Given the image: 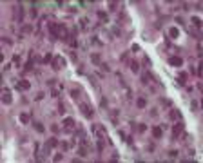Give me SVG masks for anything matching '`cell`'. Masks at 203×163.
I'll return each instance as SVG.
<instances>
[{
	"label": "cell",
	"mask_w": 203,
	"mask_h": 163,
	"mask_svg": "<svg viewBox=\"0 0 203 163\" xmlns=\"http://www.w3.org/2000/svg\"><path fill=\"white\" fill-rule=\"evenodd\" d=\"M47 29H49V33H51V40L54 42V40H62V42H65V40H69L71 36H69V31H67V27L64 26V24H49L47 26Z\"/></svg>",
	"instance_id": "6da1fadb"
},
{
	"label": "cell",
	"mask_w": 203,
	"mask_h": 163,
	"mask_svg": "<svg viewBox=\"0 0 203 163\" xmlns=\"http://www.w3.org/2000/svg\"><path fill=\"white\" fill-rule=\"evenodd\" d=\"M65 64H67V62H65V58H64V56H54V58H53V62H51V67H53L54 71H60V69H64V67H65Z\"/></svg>",
	"instance_id": "7a4b0ae2"
},
{
	"label": "cell",
	"mask_w": 203,
	"mask_h": 163,
	"mask_svg": "<svg viewBox=\"0 0 203 163\" xmlns=\"http://www.w3.org/2000/svg\"><path fill=\"white\" fill-rule=\"evenodd\" d=\"M183 131H185V123H183V120H179L178 123H174V127H172V139H178L179 134Z\"/></svg>",
	"instance_id": "3957f363"
},
{
	"label": "cell",
	"mask_w": 203,
	"mask_h": 163,
	"mask_svg": "<svg viewBox=\"0 0 203 163\" xmlns=\"http://www.w3.org/2000/svg\"><path fill=\"white\" fill-rule=\"evenodd\" d=\"M24 6L22 4H16V7H15V13H13V16H15V20L18 24H22V20H24Z\"/></svg>",
	"instance_id": "277c9868"
},
{
	"label": "cell",
	"mask_w": 203,
	"mask_h": 163,
	"mask_svg": "<svg viewBox=\"0 0 203 163\" xmlns=\"http://www.w3.org/2000/svg\"><path fill=\"white\" fill-rule=\"evenodd\" d=\"M169 65H172V67H181V65H183V60H181L179 56H171V58H169Z\"/></svg>",
	"instance_id": "5b68a950"
},
{
	"label": "cell",
	"mask_w": 203,
	"mask_h": 163,
	"mask_svg": "<svg viewBox=\"0 0 203 163\" xmlns=\"http://www.w3.org/2000/svg\"><path fill=\"white\" fill-rule=\"evenodd\" d=\"M80 111H82V114L87 116V118L93 116V109H91V105H87V103H80Z\"/></svg>",
	"instance_id": "8992f818"
},
{
	"label": "cell",
	"mask_w": 203,
	"mask_h": 163,
	"mask_svg": "<svg viewBox=\"0 0 203 163\" xmlns=\"http://www.w3.org/2000/svg\"><path fill=\"white\" fill-rule=\"evenodd\" d=\"M29 87H31V84L27 80H20L16 84V89H20V91H29Z\"/></svg>",
	"instance_id": "52a82bcc"
},
{
	"label": "cell",
	"mask_w": 203,
	"mask_h": 163,
	"mask_svg": "<svg viewBox=\"0 0 203 163\" xmlns=\"http://www.w3.org/2000/svg\"><path fill=\"white\" fill-rule=\"evenodd\" d=\"M2 101H4V103H6V105H9V103H11V101H13V98H11V91H9L7 87L4 89V96H2Z\"/></svg>",
	"instance_id": "ba28073f"
},
{
	"label": "cell",
	"mask_w": 203,
	"mask_h": 163,
	"mask_svg": "<svg viewBox=\"0 0 203 163\" xmlns=\"http://www.w3.org/2000/svg\"><path fill=\"white\" fill-rule=\"evenodd\" d=\"M187 80H189V74L183 71V73H179V76H178V84L179 85H185L187 84Z\"/></svg>",
	"instance_id": "9c48e42d"
},
{
	"label": "cell",
	"mask_w": 203,
	"mask_h": 163,
	"mask_svg": "<svg viewBox=\"0 0 203 163\" xmlns=\"http://www.w3.org/2000/svg\"><path fill=\"white\" fill-rule=\"evenodd\" d=\"M169 118H171V120H174V118H178V120H181V118H183V116H181V112H179L178 109H172V111L169 112Z\"/></svg>",
	"instance_id": "30bf717a"
},
{
	"label": "cell",
	"mask_w": 203,
	"mask_h": 163,
	"mask_svg": "<svg viewBox=\"0 0 203 163\" xmlns=\"http://www.w3.org/2000/svg\"><path fill=\"white\" fill-rule=\"evenodd\" d=\"M129 67H131L132 73H138V71H140V64L136 62V60H131V62H129Z\"/></svg>",
	"instance_id": "8fae6325"
},
{
	"label": "cell",
	"mask_w": 203,
	"mask_h": 163,
	"mask_svg": "<svg viewBox=\"0 0 203 163\" xmlns=\"http://www.w3.org/2000/svg\"><path fill=\"white\" fill-rule=\"evenodd\" d=\"M78 156H80V158H85V156H87V147H85L84 143L80 145V149H78Z\"/></svg>",
	"instance_id": "7c38bea8"
},
{
	"label": "cell",
	"mask_w": 203,
	"mask_h": 163,
	"mask_svg": "<svg viewBox=\"0 0 203 163\" xmlns=\"http://www.w3.org/2000/svg\"><path fill=\"white\" fill-rule=\"evenodd\" d=\"M169 36L176 40V38L179 36V29H176V27H171V29H169Z\"/></svg>",
	"instance_id": "4fadbf2b"
},
{
	"label": "cell",
	"mask_w": 203,
	"mask_h": 163,
	"mask_svg": "<svg viewBox=\"0 0 203 163\" xmlns=\"http://www.w3.org/2000/svg\"><path fill=\"white\" fill-rule=\"evenodd\" d=\"M91 62H93V64H96V65H100V64H102V58H100V54H98V53L91 54Z\"/></svg>",
	"instance_id": "5bb4252c"
},
{
	"label": "cell",
	"mask_w": 203,
	"mask_h": 163,
	"mask_svg": "<svg viewBox=\"0 0 203 163\" xmlns=\"http://www.w3.org/2000/svg\"><path fill=\"white\" fill-rule=\"evenodd\" d=\"M64 125H67V131H71V127H74L76 123H74L73 118H65V120H64Z\"/></svg>",
	"instance_id": "9a60e30c"
},
{
	"label": "cell",
	"mask_w": 203,
	"mask_h": 163,
	"mask_svg": "<svg viewBox=\"0 0 203 163\" xmlns=\"http://www.w3.org/2000/svg\"><path fill=\"white\" fill-rule=\"evenodd\" d=\"M33 65H35V60L29 58L27 62H26V65H24V69H26V71H33Z\"/></svg>",
	"instance_id": "2e32d148"
},
{
	"label": "cell",
	"mask_w": 203,
	"mask_h": 163,
	"mask_svg": "<svg viewBox=\"0 0 203 163\" xmlns=\"http://www.w3.org/2000/svg\"><path fill=\"white\" fill-rule=\"evenodd\" d=\"M152 134H154V138H161V134H163V129L154 127V129H152Z\"/></svg>",
	"instance_id": "e0dca14e"
},
{
	"label": "cell",
	"mask_w": 203,
	"mask_h": 163,
	"mask_svg": "<svg viewBox=\"0 0 203 163\" xmlns=\"http://www.w3.org/2000/svg\"><path fill=\"white\" fill-rule=\"evenodd\" d=\"M136 105H138V107H140V109H143V107H145V105H147V100H145V98H140V100H138V101H136Z\"/></svg>",
	"instance_id": "ac0fdd59"
},
{
	"label": "cell",
	"mask_w": 203,
	"mask_h": 163,
	"mask_svg": "<svg viewBox=\"0 0 203 163\" xmlns=\"http://www.w3.org/2000/svg\"><path fill=\"white\" fill-rule=\"evenodd\" d=\"M53 58H54V56H53L51 53H47V54L44 56V62H42V64H51V62H53Z\"/></svg>",
	"instance_id": "d6986e66"
},
{
	"label": "cell",
	"mask_w": 203,
	"mask_h": 163,
	"mask_svg": "<svg viewBox=\"0 0 203 163\" xmlns=\"http://www.w3.org/2000/svg\"><path fill=\"white\" fill-rule=\"evenodd\" d=\"M29 118H31V114H20V121H22V123H27V121H29Z\"/></svg>",
	"instance_id": "ffe728a7"
},
{
	"label": "cell",
	"mask_w": 203,
	"mask_h": 163,
	"mask_svg": "<svg viewBox=\"0 0 203 163\" xmlns=\"http://www.w3.org/2000/svg\"><path fill=\"white\" fill-rule=\"evenodd\" d=\"M190 20H192V24H194V26H196V27H198V29H199V27H201V20H199V18H198V16H192V18H190Z\"/></svg>",
	"instance_id": "44dd1931"
},
{
	"label": "cell",
	"mask_w": 203,
	"mask_h": 163,
	"mask_svg": "<svg viewBox=\"0 0 203 163\" xmlns=\"http://www.w3.org/2000/svg\"><path fill=\"white\" fill-rule=\"evenodd\" d=\"M96 150L102 154V152H104V141H102V139H98V143H96Z\"/></svg>",
	"instance_id": "7402d4cb"
},
{
	"label": "cell",
	"mask_w": 203,
	"mask_h": 163,
	"mask_svg": "<svg viewBox=\"0 0 203 163\" xmlns=\"http://www.w3.org/2000/svg\"><path fill=\"white\" fill-rule=\"evenodd\" d=\"M33 125H35V129H36L38 132H44V131H46V129H44V125H42V123H38V121H35Z\"/></svg>",
	"instance_id": "603a6c76"
},
{
	"label": "cell",
	"mask_w": 203,
	"mask_h": 163,
	"mask_svg": "<svg viewBox=\"0 0 203 163\" xmlns=\"http://www.w3.org/2000/svg\"><path fill=\"white\" fill-rule=\"evenodd\" d=\"M71 96H73L74 100H78V98H80V89H71Z\"/></svg>",
	"instance_id": "cb8c5ba5"
},
{
	"label": "cell",
	"mask_w": 203,
	"mask_h": 163,
	"mask_svg": "<svg viewBox=\"0 0 203 163\" xmlns=\"http://www.w3.org/2000/svg\"><path fill=\"white\" fill-rule=\"evenodd\" d=\"M47 145H49L51 149H53V147H56V145H58V139H56V138H51V139L47 141Z\"/></svg>",
	"instance_id": "d4e9b609"
},
{
	"label": "cell",
	"mask_w": 203,
	"mask_h": 163,
	"mask_svg": "<svg viewBox=\"0 0 203 163\" xmlns=\"http://www.w3.org/2000/svg\"><path fill=\"white\" fill-rule=\"evenodd\" d=\"M190 109H192V112H196V111L199 109V105H198V101H196V100L190 101Z\"/></svg>",
	"instance_id": "484cf974"
},
{
	"label": "cell",
	"mask_w": 203,
	"mask_h": 163,
	"mask_svg": "<svg viewBox=\"0 0 203 163\" xmlns=\"http://www.w3.org/2000/svg\"><path fill=\"white\" fill-rule=\"evenodd\" d=\"M149 80H151V78H149V73H145L143 76H141V84H143V85H147V84H149Z\"/></svg>",
	"instance_id": "4316f807"
},
{
	"label": "cell",
	"mask_w": 203,
	"mask_h": 163,
	"mask_svg": "<svg viewBox=\"0 0 203 163\" xmlns=\"http://www.w3.org/2000/svg\"><path fill=\"white\" fill-rule=\"evenodd\" d=\"M31 31H33V26H24V27H22V33H26V34L31 33Z\"/></svg>",
	"instance_id": "83f0119b"
},
{
	"label": "cell",
	"mask_w": 203,
	"mask_h": 163,
	"mask_svg": "<svg viewBox=\"0 0 203 163\" xmlns=\"http://www.w3.org/2000/svg\"><path fill=\"white\" fill-rule=\"evenodd\" d=\"M98 18H100V20H107V13H104V11H98Z\"/></svg>",
	"instance_id": "f1b7e54d"
},
{
	"label": "cell",
	"mask_w": 203,
	"mask_h": 163,
	"mask_svg": "<svg viewBox=\"0 0 203 163\" xmlns=\"http://www.w3.org/2000/svg\"><path fill=\"white\" fill-rule=\"evenodd\" d=\"M87 78H89V80H91V85H93V87H96V78H94V76H93V74H89V76H87Z\"/></svg>",
	"instance_id": "f546056e"
},
{
	"label": "cell",
	"mask_w": 203,
	"mask_h": 163,
	"mask_svg": "<svg viewBox=\"0 0 203 163\" xmlns=\"http://www.w3.org/2000/svg\"><path fill=\"white\" fill-rule=\"evenodd\" d=\"M80 24H82V29H85V26L89 24V20L87 18H82V20H80Z\"/></svg>",
	"instance_id": "4dcf8cb0"
},
{
	"label": "cell",
	"mask_w": 203,
	"mask_h": 163,
	"mask_svg": "<svg viewBox=\"0 0 203 163\" xmlns=\"http://www.w3.org/2000/svg\"><path fill=\"white\" fill-rule=\"evenodd\" d=\"M116 7H118L116 2H109V9H111V11H116Z\"/></svg>",
	"instance_id": "1f68e13d"
},
{
	"label": "cell",
	"mask_w": 203,
	"mask_h": 163,
	"mask_svg": "<svg viewBox=\"0 0 203 163\" xmlns=\"http://www.w3.org/2000/svg\"><path fill=\"white\" fill-rule=\"evenodd\" d=\"M51 94H53V98H58V96H60V91H58V89H53Z\"/></svg>",
	"instance_id": "d6a6232c"
},
{
	"label": "cell",
	"mask_w": 203,
	"mask_h": 163,
	"mask_svg": "<svg viewBox=\"0 0 203 163\" xmlns=\"http://www.w3.org/2000/svg\"><path fill=\"white\" fill-rule=\"evenodd\" d=\"M13 64L15 65H20V56H13Z\"/></svg>",
	"instance_id": "836d02e7"
},
{
	"label": "cell",
	"mask_w": 203,
	"mask_h": 163,
	"mask_svg": "<svg viewBox=\"0 0 203 163\" xmlns=\"http://www.w3.org/2000/svg\"><path fill=\"white\" fill-rule=\"evenodd\" d=\"M100 107H107V100H105V98L100 100Z\"/></svg>",
	"instance_id": "e575fe53"
},
{
	"label": "cell",
	"mask_w": 203,
	"mask_h": 163,
	"mask_svg": "<svg viewBox=\"0 0 203 163\" xmlns=\"http://www.w3.org/2000/svg\"><path fill=\"white\" fill-rule=\"evenodd\" d=\"M112 34H116V36H120V34H121V31H120L118 27H112Z\"/></svg>",
	"instance_id": "d590c367"
},
{
	"label": "cell",
	"mask_w": 203,
	"mask_h": 163,
	"mask_svg": "<svg viewBox=\"0 0 203 163\" xmlns=\"http://www.w3.org/2000/svg\"><path fill=\"white\" fill-rule=\"evenodd\" d=\"M58 112H60V114H64V112H65V107H64L62 103H60V105H58Z\"/></svg>",
	"instance_id": "8d00e7d4"
},
{
	"label": "cell",
	"mask_w": 203,
	"mask_h": 163,
	"mask_svg": "<svg viewBox=\"0 0 203 163\" xmlns=\"http://www.w3.org/2000/svg\"><path fill=\"white\" fill-rule=\"evenodd\" d=\"M143 65H147V67H151V60H149V58H147V56H145V58H143Z\"/></svg>",
	"instance_id": "74e56055"
},
{
	"label": "cell",
	"mask_w": 203,
	"mask_h": 163,
	"mask_svg": "<svg viewBox=\"0 0 203 163\" xmlns=\"http://www.w3.org/2000/svg\"><path fill=\"white\" fill-rule=\"evenodd\" d=\"M145 129H147V125H140L138 127V132H145Z\"/></svg>",
	"instance_id": "f35d334b"
},
{
	"label": "cell",
	"mask_w": 203,
	"mask_h": 163,
	"mask_svg": "<svg viewBox=\"0 0 203 163\" xmlns=\"http://www.w3.org/2000/svg\"><path fill=\"white\" fill-rule=\"evenodd\" d=\"M62 158H64V156H62V154H56V156H54V158H53V159H54V161H62Z\"/></svg>",
	"instance_id": "ab89813d"
},
{
	"label": "cell",
	"mask_w": 203,
	"mask_h": 163,
	"mask_svg": "<svg viewBox=\"0 0 203 163\" xmlns=\"http://www.w3.org/2000/svg\"><path fill=\"white\" fill-rule=\"evenodd\" d=\"M100 67H102V69H104V71H105V73H107V71H109V65H107V64H100Z\"/></svg>",
	"instance_id": "60d3db41"
},
{
	"label": "cell",
	"mask_w": 203,
	"mask_h": 163,
	"mask_svg": "<svg viewBox=\"0 0 203 163\" xmlns=\"http://www.w3.org/2000/svg\"><path fill=\"white\" fill-rule=\"evenodd\" d=\"M60 145H62V149H64V150H67V149H69V143H65V141H62Z\"/></svg>",
	"instance_id": "b9f144b4"
},
{
	"label": "cell",
	"mask_w": 203,
	"mask_h": 163,
	"mask_svg": "<svg viewBox=\"0 0 203 163\" xmlns=\"http://www.w3.org/2000/svg\"><path fill=\"white\" fill-rule=\"evenodd\" d=\"M29 15H31V16L35 18V16H36V9H35V7H31V11H29Z\"/></svg>",
	"instance_id": "7bdbcfd3"
},
{
	"label": "cell",
	"mask_w": 203,
	"mask_h": 163,
	"mask_svg": "<svg viewBox=\"0 0 203 163\" xmlns=\"http://www.w3.org/2000/svg\"><path fill=\"white\" fill-rule=\"evenodd\" d=\"M169 156H171V158H176V156H178V150H171Z\"/></svg>",
	"instance_id": "ee69618b"
},
{
	"label": "cell",
	"mask_w": 203,
	"mask_h": 163,
	"mask_svg": "<svg viewBox=\"0 0 203 163\" xmlns=\"http://www.w3.org/2000/svg\"><path fill=\"white\" fill-rule=\"evenodd\" d=\"M35 98H36V100H42V98H44V92H38V94H36Z\"/></svg>",
	"instance_id": "f6af8a7d"
}]
</instances>
